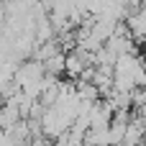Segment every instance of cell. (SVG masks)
Segmentation results:
<instances>
[{
    "instance_id": "obj_1",
    "label": "cell",
    "mask_w": 146,
    "mask_h": 146,
    "mask_svg": "<svg viewBox=\"0 0 146 146\" xmlns=\"http://www.w3.org/2000/svg\"><path fill=\"white\" fill-rule=\"evenodd\" d=\"M126 28L128 36L133 38V44H146V10H136L126 18Z\"/></svg>"
}]
</instances>
